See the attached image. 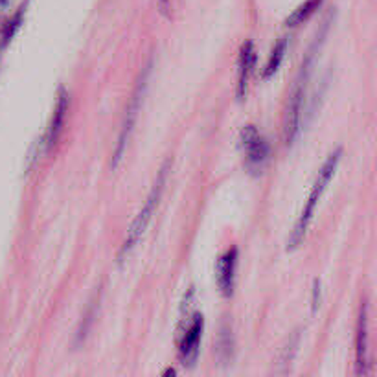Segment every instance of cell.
Wrapping results in <instances>:
<instances>
[{
  "mask_svg": "<svg viewBox=\"0 0 377 377\" xmlns=\"http://www.w3.org/2000/svg\"><path fill=\"white\" fill-rule=\"evenodd\" d=\"M341 157H343V149H335V151L327 157V160L322 164V168L319 169V175H316L315 182H313V188H311L310 197L305 201L304 208H302V214H300L299 221H297V226H294L293 234L289 237L288 250H294L297 247L302 245L305 237V232L310 228V223L313 219V214H315V208L319 201H321L322 193L326 192L330 180L333 179V175L337 171L338 162H341Z\"/></svg>",
  "mask_w": 377,
  "mask_h": 377,
  "instance_id": "obj_1",
  "label": "cell"
},
{
  "mask_svg": "<svg viewBox=\"0 0 377 377\" xmlns=\"http://www.w3.org/2000/svg\"><path fill=\"white\" fill-rule=\"evenodd\" d=\"M169 169H171V160H166L162 168H160V171H158L157 179H155V184H153V188H151V192H149V195H147L146 204L142 206V210L138 212V215L135 217V221H133V225H131V228L127 230V236H125L124 243H122V247H120L118 263L125 261V258L129 256L131 250L136 247L138 239L144 236V232H146L147 225L151 223L153 214H155V210H157L158 203H160V199H162V193H164V188H166V179H168Z\"/></svg>",
  "mask_w": 377,
  "mask_h": 377,
  "instance_id": "obj_2",
  "label": "cell"
},
{
  "mask_svg": "<svg viewBox=\"0 0 377 377\" xmlns=\"http://www.w3.org/2000/svg\"><path fill=\"white\" fill-rule=\"evenodd\" d=\"M313 54H310L308 61L302 65L300 70V78L297 81L293 94L289 98L288 109L283 114V142L286 146H291L294 138L300 133V124H302V111H304V96H305V79H308V70H310V63Z\"/></svg>",
  "mask_w": 377,
  "mask_h": 377,
  "instance_id": "obj_3",
  "label": "cell"
},
{
  "mask_svg": "<svg viewBox=\"0 0 377 377\" xmlns=\"http://www.w3.org/2000/svg\"><path fill=\"white\" fill-rule=\"evenodd\" d=\"M245 166L250 173H261L267 158H269V144L254 125H245L239 133Z\"/></svg>",
  "mask_w": 377,
  "mask_h": 377,
  "instance_id": "obj_4",
  "label": "cell"
},
{
  "mask_svg": "<svg viewBox=\"0 0 377 377\" xmlns=\"http://www.w3.org/2000/svg\"><path fill=\"white\" fill-rule=\"evenodd\" d=\"M147 74L149 70L144 72V76L140 78L138 85H136L135 94H133V100H131L129 107H127V114H125L124 125H122V129H120V136H118V144H116V151H114V158H113V168L118 166V162L122 160L125 153V147L129 144L131 133H133V127H135L136 116H138V109H140L142 103V96H144V89H146V81H147Z\"/></svg>",
  "mask_w": 377,
  "mask_h": 377,
  "instance_id": "obj_5",
  "label": "cell"
},
{
  "mask_svg": "<svg viewBox=\"0 0 377 377\" xmlns=\"http://www.w3.org/2000/svg\"><path fill=\"white\" fill-rule=\"evenodd\" d=\"M204 321L201 315H195L190 327L186 330L184 337L179 344V357L180 363L184 366H193V363L197 360L199 346H201V337H203Z\"/></svg>",
  "mask_w": 377,
  "mask_h": 377,
  "instance_id": "obj_6",
  "label": "cell"
},
{
  "mask_svg": "<svg viewBox=\"0 0 377 377\" xmlns=\"http://www.w3.org/2000/svg\"><path fill=\"white\" fill-rule=\"evenodd\" d=\"M355 363L357 376L368 374V304L363 302L357 321V337H355Z\"/></svg>",
  "mask_w": 377,
  "mask_h": 377,
  "instance_id": "obj_7",
  "label": "cell"
},
{
  "mask_svg": "<svg viewBox=\"0 0 377 377\" xmlns=\"http://www.w3.org/2000/svg\"><path fill=\"white\" fill-rule=\"evenodd\" d=\"M68 113V94L67 90H59V98H57L56 109H54V114H52L50 125L46 129L45 140H43V146H45V151H50L52 147L56 146L57 138L61 135L63 125H65V120H67Z\"/></svg>",
  "mask_w": 377,
  "mask_h": 377,
  "instance_id": "obj_8",
  "label": "cell"
},
{
  "mask_svg": "<svg viewBox=\"0 0 377 377\" xmlns=\"http://www.w3.org/2000/svg\"><path fill=\"white\" fill-rule=\"evenodd\" d=\"M254 67H256V50L250 41H247L239 50V59H237V100H243L247 94L248 79L252 76Z\"/></svg>",
  "mask_w": 377,
  "mask_h": 377,
  "instance_id": "obj_9",
  "label": "cell"
},
{
  "mask_svg": "<svg viewBox=\"0 0 377 377\" xmlns=\"http://www.w3.org/2000/svg\"><path fill=\"white\" fill-rule=\"evenodd\" d=\"M236 269H237V248H228L219 258L217 263V286L221 293L225 297H230L234 291V281H236Z\"/></svg>",
  "mask_w": 377,
  "mask_h": 377,
  "instance_id": "obj_10",
  "label": "cell"
},
{
  "mask_svg": "<svg viewBox=\"0 0 377 377\" xmlns=\"http://www.w3.org/2000/svg\"><path fill=\"white\" fill-rule=\"evenodd\" d=\"M321 4L322 0H305L304 4H300V6L291 13V17H288L286 26H288V28H294V26H299V24H304L305 21L319 10Z\"/></svg>",
  "mask_w": 377,
  "mask_h": 377,
  "instance_id": "obj_11",
  "label": "cell"
},
{
  "mask_svg": "<svg viewBox=\"0 0 377 377\" xmlns=\"http://www.w3.org/2000/svg\"><path fill=\"white\" fill-rule=\"evenodd\" d=\"M286 52H288V41L281 39L276 43V46L270 52V57L267 65L263 68V79L272 78L276 72H278V68H280L281 61H283V57H286Z\"/></svg>",
  "mask_w": 377,
  "mask_h": 377,
  "instance_id": "obj_12",
  "label": "cell"
},
{
  "mask_svg": "<svg viewBox=\"0 0 377 377\" xmlns=\"http://www.w3.org/2000/svg\"><path fill=\"white\" fill-rule=\"evenodd\" d=\"M24 13H26V4H23V6L19 8L17 13L8 21L6 26H4V32H2V46H8L10 43H12V39L15 37L19 28H21V24H23Z\"/></svg>",
  "mask_w": 377,
  "mask_h": 377,
  "instance_id": "obj_13",
  "label": "cell"
},
{
  "mask_svg": "<svg viewBox=\"0 0 377 377\" xmlns=\"http://www.w3.org/2000/svg\"><path fill=\"white\" fill-rule=\"evenodd\" d=\"M319 302H321V281L315 280V288H313V310L319 308Z\"/></svg>",
  "mask_w": 377,
  "mask_h": 377,
  "instance_id": "obj_14",
  "label": "cell"
},
{
  "mask_svg": "<svg viewBox=\"0 0 377 377\" xmlns=\"http://www.w3.org/2000/svg\"><path fill=\"white\" fill-rule=\"evenodd\" d=\"M160 2H162V6L166 8V6H168V2H169V0H160Z\"/></svg>",
  "mask_w": 377,
  "mask_h": 377,
  "instance_id": "obj_15",
  "label": "cell"
}]
</instances>
